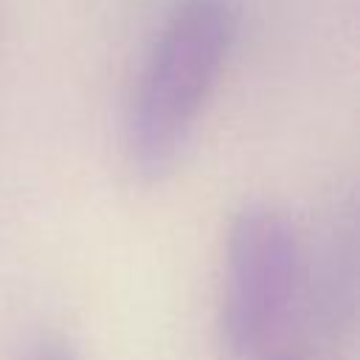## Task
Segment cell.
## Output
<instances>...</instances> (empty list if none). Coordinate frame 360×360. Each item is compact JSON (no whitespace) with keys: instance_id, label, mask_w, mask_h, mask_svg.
<instances>
[{"instance_id":"6da1fadb","label":"cell","mask_w":360,"mask_h":360,"mask_svg":"<svg viewBox=\"0 0 360 360\" xmlns=\"http://www.w3.org/2000/svg\"><path fill=\"white\" fill-rule=\"evenodd\" d=\"M239 37L236 0H180L138 73L124 152L141 183H160L180 163Z\"/></svg>"},{"instance_id":"7a4b0ae2","label":"cell","mask_w":360,"mask_h":360,"mask_svg":"<svg viewBox=\"0 0 360 360\" xmlns=\"http://www.w3.org/2000/svg\"><path fill=\"white\" fill-rule=\"evenodd\" d=\"M301 236L281 208L253 200L233 214L217 309L219 346L231 357H248L276 335L301 292Z\"/></svg>"},{"instance_id":"3957f363","label":"cell","mask_w":360,"mask_h":360,"mask_svg":"<svg viewBox=\"0 0 360 360\" xmlns=\"http://www.w3.org/2000/svg\"><path fill=\"white\" fill-rule=\"evenodd\" d=\"M301 290L307 292L309 329L326 343L340 340L352 329L357 301V219L352 200H338L326 211L312 253L304 250Z\"/></svg>"},{"instance_id":"277c9868","label":"cell","mask_w":360,"mask_h":360,"mask_svg":"<svg viewBox=\"0 0 360 360\" xmlns=\"http://www.w3.org/2000/svg\"><path fill=\"white\" fill-rule=\"evenodd\" d=\"M22 360H79L76 349L62 338H39Z\"/></svg>"},{"instance_id":"5b68a950","label":"cell","mask_w":360,"mask_h":360,"mask_svg":"<svg viewBox=\"0 0 360 360\" xmlns=\"http://www.w3.org/2000/svg\"><path fill=\"white\" fill-rule=\"evenodd\" d=\"M273 360H298V357H273Z\"/></svg>"}]
</instances>
